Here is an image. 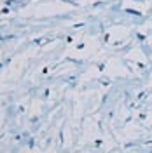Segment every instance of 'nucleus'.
<instances>
[]
</instances>
